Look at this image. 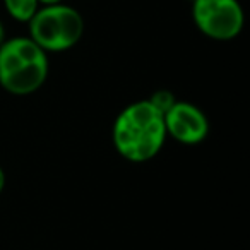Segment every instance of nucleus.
<instances>
[{"mask_svg": "<svg viewBox=\"0 0 250 250\" xmlns=\"http://www.w3.org/2000/svg\"><path fill=\"white\" fill-rule=\"evenodd\" d=\"M167 137L163 113L149 101H137L127 106L113 127V143L125 160L143 163L160 153Z\"/></svg>", "mask_w": 250, "mask_h": 250, "instance_id": "obj_1", "label": "nucleus"}, {"mask_svg": "<svg viewBox=\"0 0 250 250\" xmlns=\"http://www.w3.org/2000/svg\"><path fill=\"white\" fill-rule=\"evenodd\" d=\"M46 76V52L31 38H12L0 45V84L9 93H35Z\"/></svg>", "mask_w": 250, "mask_h": 250, "instance_id": "obj_2", "label": "nucleus"}, {"mask_svg": "<svg viewBox=\"0 0 250 250\" xmlns=\"http://www.w3.org/2000/svg\"><path fill=\"white\" fill-rule=\"evenodd\" d=\"M28 22L31 40L45 52H63L72 48L84 31L79 12L60 2L36 11Z\"/></svg>", "mask_w": 250, "mask_h": 250, "instance_id": "obj_3", "label": "nucleus"}, {"mask_svg": "<svg viewBox=\"0 0 250 250\" xmlns=\"http://www.w3.org/2000/svg\"><path fill=\"white\" fill-rule=\"evenodd\" d=\"M194 21L212 40H231L243 28V11L236 0H194Z\"/></svg>", "mask_w": 250, "mask_h": 250, "instance_id": "obj_4", "label": "nucleus"}, {"mask_svg": "<svg viewBox=\"0 0 250 250\" xmlns=\"http://www.w3.org/2000/svg\"><path fill=\"white\" fill-rule=\"evenodd\" d=\"M165 117V129L173 139L184 144H197L206 139L209 124L206 115L190 103H175Z\"/></svg>", "mask_w": 250, "mask_h": 250, "instance_id": "obj_5", "label": "nucleus"}, {"mask_svg": "<svg viewBox=\"0 0 250 250\" xmlns=\"http://www.w3.org/2000/svg\"><path fill=\"white\" fill-rule=\"evenodd\" d=\"M7 12L18 21H29L38 11V0H4Z\"/></svg>", "mask_w": 250, "mask_h": 250, "instance_id": "obj_6", "label": "nucleus"}, {"mask_svg": "<svg viewBox=\"0 0 250 250\" xmlns=\"http://www.w3.org/2000/svg\"><path fill=\"white\" fill-rule=\"evenodd\" d=\"M149 103L153 104V106L156 108L160 113L165 115L175 103H177V101H175L173 94L168 93V91H158V93L149 100Z\"/></svg>", "mask_w": 250, "mask_h": 250, "instance_id": "obj_7", "label": "nucleus"}, {"mask_svg": "<svg viewBox=\"0 0 250 250\" xmlns=\"http://www.w3.org/2000/svg\"><path fill=\"white\" fill-rule=\"evenodd\" d=\"M5 185V175H4V170L0 168V192H2V188H4Z\"/></svg>", "mask_w": 250, "mask_h": 250, "instance_id": "obj_8", "label": "nucleus"}, {"mask_svg": "<svg viewBox=\"0 0 250 250\" xmlns=\"http://www.w3.org/2000/svg\"><path fill=\"white\" fill-rule=\"evenodd\" d=\"M4 38H5V31H4V26H2V22H0V45L4 43Z\"/></svg>", "mask_w": 250, "mask_h": 250, "instance_id": "obj_9", "label": "nucleus"}, {"mask_svg": "<svg viewBox=\"0 0 250 250\" xmlns=\"http://www.w3.org/2000/svg\"><path fill=\"white\" fill-rule=\"evenodd\" d=\"M38 2H42L45 5H52V4H59L60 0H38Z\"/></svg>", "mask_w": 250, "mask_h": 250, "instance_id": "obj_10", "label": "nucleus"}]
</instances>
